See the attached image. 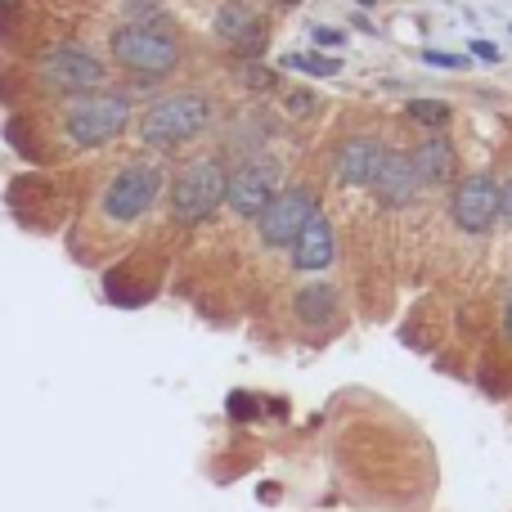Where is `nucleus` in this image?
I'll list each match as a JSON object with an SVG mask.
<instances>
[{
	"instance_id": "1",
	"label": "nucleus",
	"mask_w": 512,
	"mask_h": 512,
	"mask_svg": "<svg viewBox=\"0 0 512 512\" xmlns=\"http://www.w3.org/2000/svg\"><path fill=\"white\" fill-rule=\"evenodd\" d=\"M216 122V99L203 90H176V95L153 99L140 113V144L144 149H185V144L203 140Z\"/></svg>"
},
{
	"instance_id": "2",
	"label": "nucleus",
	"mask_w": 512,
	"mask_h": 512,
	"mask_svg": "<svg viewBox=\"0 0 512 512\" xmlns=\"http://www.w3.org/2000/svg\"><path fill=\"white\" fill-rule=\"evenodd\" d=\"M135 117V99L126 90H90V95H72L63 99L59 108V126H63V140L72 149H108L126 135Z\"/></svg>"
},
{
	"instance_id": "3",
	"label": "nucleus",
	"mask_w": 512,
	"mask_h": 512,
	"mask_svg": "<svg viewBox=\"0 0 512 512\" xmlns=\"http://www.w3.org/2000/svg\"><path fill=\"white\" fill-rule=\"evenodd\" d=\"M108 54L113 63L135 77L140 86L149 81H167L171 72L180 68L185 50H180V36L176 32H162V27H135V23H117L108 32Z\"/></svg>"
},
{
	"instance_id": "4",
	"label": "nucleus",
	"mask_w": 512,
	"mask_h": 512,
	"mask_svg": "<svg viewBox=\"0 0 512 512\" xmlns=\"http://www.w3.org/2000/svg\"><path fill=\"white\" fill-rule=\"evenodd\" d=\"M225 185H230V167L225 158L207 153V158H194L171 176V189H167V207H171V221L194 230V225L212 221L225 203Z\"/></svg>"
},
{
	"instance_id": "5",
	"label": "nucleus",
	"mask_w": 512,
	"mask_h": 512,
	"mask_svg": "<svg viewBox=\"0 0 512 512\" xmlns=\"http://www.w3.org/2000/svg\"><path fill=\"white\" fill-rule=\"evenodd\" d=\"M162 189H167V171L153 158H131L108 176L104 194H99V216L108 225H140L144 216L158 207Z\"/></svg>"
},
{
	"instance_id": "6",
	"label": "nucleus",
	"mask_w": 512,
	"mask_h": 512,
	"mask_svg": "<svg viewBox=\"0 0 512 512\" xmlns=\"http://www.w3.org/2000/svg\"><path fill=\"white\" fill-rule=\"evenodd\" d=\"M36 81L41 90L59 99H72V95H90V90H104L108 86V68L99 54H90L86 45H72V41H59L50 50L36 54Z\"/></svg>"
},
{
	"instance_id": "7",
	"label": "nucleus",
	"mask_w": 512,
	"mask_h": 512,
	"mask_svg": "<svg viewBox=\"0 0 512 512\" xmlns=\"http://www.w3.org/2000/svg\"><path fill=\"white\" fill-rule=\"evenodd\" d=\"M279 189H283V162L270 158V153H252V158H239L230 167L225 203H230L234 216L256 221V216L265 212V203H270Z\"/></svg>"
},
{
	"instance_id": "8",
	"label": "nucleus",
	"mask_w": 512,
	"mask_h": 512,
	"mask_svg": "<svg viewBox=\"0 0 512 512\" xmlns=\"http://www.w3.org/2000/svg\"><path fill=\"white\" fill-rule=\"evenodd\" d=\"M315 212H319V207H315V194H310L306 185L279 189V194L265 203V212L256 216V234H261L265 248H292Z\"/></svg>"
},
{
	"instance_id": "9",
	"label": "nucleus",
	"mask_w": 512,
	"mask_h": 512,
	"mask_svg": "<svg viewBox=\"0 0 512 512\" xmlns=\"http://www.w3.org/2000/svg\"><path fill=\"white\" fill-rule=\"evenodd\" d=\"M450 212H454V225H459L463 234H486L490 225L499 221V185H495V176L477 171V176L459 180Z\"/></svg>"
},
{
	"instance_id": "10",
	"label": "nucleus",
	"mask_w": 512,
	"mask_h": 512,
	"mask_svg": "<svg viewBox=\"0 0 512 512\" xmlns=\"http://www.w3.org/2000/svg\"><path fill=\"white\" fill-rule=\"evenodd\" d=\"M212 32H216V41L230 45L248 63H256V54H265V23L248 0H225L212 18Z\"/></svg>"
},
{
	"instance_id": "11",
	"label": "nucleus",
	"mask_w": 512,
	"mask_h": 512,
	"mask_svg": "<svg viewBox=\"0 0 512 512\" xmlns=\"http://www.w3.org/2000/svg\"><path fill=\"white\" fill-rule=\"evenodd\" d=\"M387 162V149L373 135H351V140L337 149V180L342 185H373Z\"/></svg>"
},
{
	"instance_id": "12",
	"label": "nucleus",
	"mask_w": 512,
	"mask_h": 512,
	"mask_svg": "<svg viewBox=\"0 0 512 512\" xmlns=\"http://www.w3.org/2000/svg\"><path fill=\"white\" fill-rule=\"evenodd\" d=\"M418 189H423V180H418L414 158H409V153H387L378 180H373V194L387 207H409L418 198Z\"/></svg>"
},
{
	"instance_id": "13",
	"label": "nucleus",
	"mask_w": 512,
	"mask_h": 512,
	"mask_svg": "<svg viewBox=\"0 0 512 512\" xmlns=\"http://www.w3.org/2000/svg\"><path fill=\"white\" fill-rule=\"evenodd\" d=\"M337 261V239H333V225L324 221V216H310L306 230H301V239L292 243V265L297 270H328V265Z\"/></svg>"
},
{
	"instance_id": "14",
	"label": "nucleus",
	"mask_w": 512,
	"mask_h": 512,
	"mask_svg": "<svg viewBox=\"0 0 512 512\" xmlns=\"http://www.w3.org/2000/svg\"><path fill=\"white\" fill-rule=\"evenodd\" d=\"M414 167H418V180L423 185H450L454 171H459V158H454V144L445 140V135H436V140H423L414 153Z\"/></svg>"
},
{
	"instance_id": "15",
	"label": "nucleus",
	"mask_w": 512,
	"mask_h": 512,
	"mask_svg": "<svg viewBox=\"0 0 512 512\" xmlns=\"http://www.w3.org/2000/svg\"><path fill=\"white\" fill-rule=\"evenodd\" d=\"M292 310H297V319L306 328H328L337 319V288L324 279L301 283V292L292 297Z\"/></svg>"
},
{
	"instance_id": "16",
	"label": "nucleus",
	"mask_w": 512,
	"mask_h": 512,
	"mask_svg": "<svg viewBox=\"0 0 512 512\" xmlns=\"http://www.w3.org/2000/svg\"><path fill=\"white\" fill-rule=\"evenodd\" d=\"M265 135H270V122H261V117H243V122H234L230 131H225V153H234V158L265 153Z\"/></svg>"
},
{
	"instance_id": "17",
	"label": "nucleus",
	"mask_w": 512,
	"mask_h": 512,
	"mask_svg": "<svg viewBox=\"0 0 512 512\" xmlns=\"http://www.w3.org/2000/svg\"><path fill=\"white\" fill-rule=\"evenodd\" d=\"M122 23H135V27H162L171 32V14L162 0H122Z\"/></svg>"
},
{
	"instance_id": "18",
	"label": "nucleus",
	"mask_w": 512,
	"mask_h": 512,
	"mask_svg": "<svg viewBox=\"0 0 512 512\" xmlns=\"http://www.w3.org/2000/svg\"><path fill=\"white\" fill-rule=\"evenodd\" d=\"M405 113L414 117L418 126H427V131H445V126H450V104H441V99H409Z\"/></svg>"
},
{
	"instance_id": "19",
	"label": "nucleus",
	"mask_w": 512,
	"mask_h": 512,
	"mask_svg": "<svg viewBox=\"0 0 512 512\" xmlns=\"http://www.w3.org/2000/svg\"><path fill=\"white\" fill-rule=\"evenodd\" d=\"M279 68L306 72V77H337V68H342V63H337V59H324V54H283Z\"/></svg>"
},
{
	"instance_id": "20",
	"label": "nucleus",
	"mask_w": 512,
	"mask_h": 512,
	"mask_svg": "<svg viewBox=\"0 0 512 512\" xmlns=\"http://www.w3.org/2000/svg\"><path fill=\"white\" fill-rule=\"evenodd\" d=\"M239 81H243V90H252V95H274V90H279V68H265V63H243Z\"/></svg>"
},
{
	"instance_id": "21",
	"label": "nucleus",
	"mask_w": 512,
	"mask_h": 512,
	"mask_svg": "<svg viewBox=\"0 0 512 512\" xmlns=\"http://www.w3.org/2000/svg\"><path fill=\"white\" fill-rule=\"evenodd\" d=\"M315 113H319L315 90H292L288 95V117H315Z\"/></svg>"
},
{
	"instance_id": "22",
	"label": "nucleus",
	"mask_w": 512,
	"mask_h": 512,
	"mask_svg": "<svg viewBox=\"0 0 512 512\" xmlns=\"http://www.w3.org/2000/svg\"><path fill=\"white\" fill-rule=\"evenodd\" d=\"M230 414L239 418V423H243V418H256V400L243 396V391H234V396H230Z\"/></svg>"
},
{
	"instance_id": "23",
	"label": "nucleus",
	"mask_w": 512,
	"mask_h": 512,
	"mask_svg": "<svg viewBox=\"0 0 512 512\" xmlns=\"http://www.w3.org/2000/svg\"><path fill=\"white\" fill-rule=\"evenodd\" d=\"M423 59L432 63V68H463V59H459V54H441V50H427Z\"/></svg>"
},
{
	"instance_id": "24",
	"label": "nucleus",
	"mask_w": 512,
	"mask_h": 512,
	"mask_svg": "<svg viewBox=\"0 0 512 512\" xmlns=\"http://www.w3.org/2000/svg\"><path fill=\"white\" fill-rule=\"evenodd\" d=\"M346 41V32H337V27H315V45H342Z\"/></svg>"
},
{
	"instance_id": "25",
	"label": "nucleus",
	"mask_w": 512,
	"mask_h": 512,
	"mask_svg": "<svg viewBox=\"0 0 512 512\" xmlns=\"http://www.w3.org/2000/svg\"><path fill=\"white\" fill-rule=\"evenodd\" d=\"M499 216H504V221L512 225V180H508L504 189H499Z\"/></svg>"
},
{
	"instance_id": "26",
	"label": "nucleus",
	"mask_w": 512,
	"mask_h": 512,
	"mask_svg": "<svg viewBox=\"0 0 512 512\" xmlns=\"http://www.w3.org/2000/svg\"><path fill=\"white\" fill-rule=\"evenodd\" d=\"M472 54H477V59H486V63H499V50L490 41H477V45H472Z\"/></svg>"
},
{
	"instance_id": "27",
	"label": "nucleus",
	"mask_w": 512,
	"mask_h": 512,
	"mask_svg": "<svg viewBox=\"0 0 512 512\" xmlns=\"http://www.w3.org/2000/svg\"><path fill=\"white\" fill-rule=\"evenodd\" d=\"M504 337L512 342V292H508V306H504Z\"/></svg>"
},
{
	"instance_id": "28",
	"label": "nucleus",
	"mask_w": 512,
	"mask_h": 512,
	"mask_svg": "<svg viewBox=\"0 0 512 512\" xmlns=\"http://www.w3.org/2000/svg\"><path fill=\"white\" fill-rule=\"evenodd\" d=\"M279 5H283V9H288V5H301V0H279Z\"/></svg>"
}]
</instances>
